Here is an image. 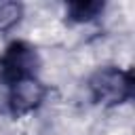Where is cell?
Returning a JSON list of instances; mask_svg holds the SVG:
<instances>
[{"label": "cell", "mask_w": 135, "mask_h": 135, "mask_svg": "<svg viewBox=\"0 0 135 135\" xmlns=\"http://www.w3.org/2000/svg\"><path fill=\"white\" fill-rule=\"evenodd\" d=\"M86 89L95 103L116 108L133 99V76L118 65H103L89 76Z\"/></svg>", "instance_id": "1"}, {"label": "cell", "mask_w": 135, "mask_h": 135, "mask_svg": "<svg viewBox=\"0 0 135 135\" xmlns=\"http://www.w3.org/2000/svg\"><path fill=\"white\" fill-rule=\"evenodd\" d=\"M40 72V55L34 44L13 40L0 55V80L8 86L25 78H36Z\"/></svg>", "instance_id": "2"}, {"label": "cell", "mask_w": 135, "mask_h": 135, "mask_svg": "<svg viewBox=\"0 0 135 135\" xmlns=\"http://www.w3.org/2000/svg\"><path fill=\"white\" fill-rule=\"evenodd\" d=\"M49 89L40 82V78H25L15 84H8V116L19 118L34 110H38L46 97Z\"/></svg>", "instance_id": "3"}, {"label": "cell", "mask_w": 135, "mask_h": 135, "mask_svg": "<svg viewBox=\"0 0 135 135\" xmlns=\"http://www.w3.org/2000/svg\"><path fill=\"white\" fill-rule=\"evenodd\" d=\"M105 4L99 0H78L65 4V19L70 23H91L103 13Z\"/></svg>", "instance_id": "4"}, {"label": "cell", "mask_w": 135, "mask_h": 135, "mask_svg": "<svg viewBox=\"0 0 135 135\" xmlns=\"http://www.w3.org/2000/svg\"><path fill=\"white\" fill-rule=\"evenodd\" d=\"M23 17V4L0 0V32H11Z\"/></svg>", "instance_id": "5"}, {"label": "cell", "mask_w": 135, "mask_h": 135, "mask_svg": "<svg viewBox=\"0 0 135 135\" xmlns=\"http://www.w3.org/2000/svg\"><path fill=\"white\" fill-rule=\"evenodd\" d=\"M0 114L8 116V86L0 80Z\"/></svg>", "instance_id": "6"}]
</instances>
